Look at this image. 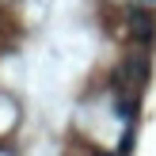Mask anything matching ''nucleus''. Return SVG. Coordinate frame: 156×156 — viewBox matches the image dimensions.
<instances>
[{
	"instance_id": "1",
	"label": "nucleus",
	"mask_w": 156,
	"mask_h": 156,
	"mask_svg": "<svg viewBox=\"0 0 156 156\" xmlns=\"http://www.w3.org/2000/svg\"><path fill=\"white\" fill-rule=\"evenodd\" d=\"M129 23H133L137 38H152V15H145L141 8H137V12H129Z\"/></svg>"
}]
</instances>
